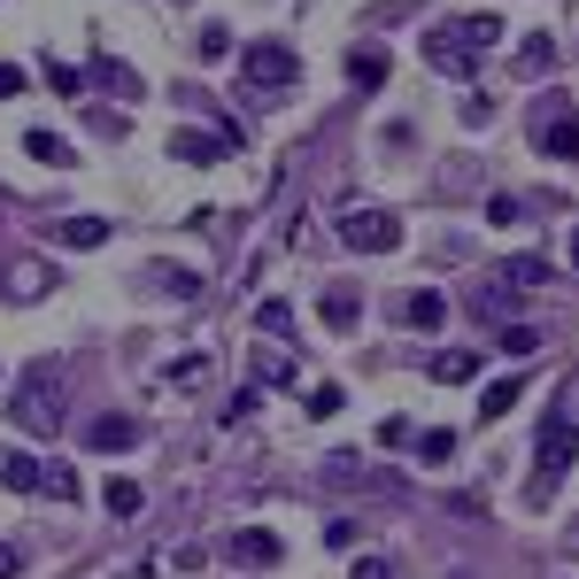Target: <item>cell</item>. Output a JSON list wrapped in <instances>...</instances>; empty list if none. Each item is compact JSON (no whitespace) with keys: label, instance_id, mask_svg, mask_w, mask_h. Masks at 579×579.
<instances>
[{"label":"cell","instance_id":"cell-1","mask_svg":"<svg viewBox=\"0 0 579 579\" xmlns=\"http://www.w3.org/2000/svg\"><path fill=\"white\" fill-rule=\"evenodd\" d=\"M486 47H503V16H494V9H479V16H456V24H433V32H426V62H433L441 77H471Z\"/></svg>","mask_w":579,"mask_h":579},{"label":"cell","instance_id":"cell-2","mask_svg":"<svg viewBox=\"0 0 579 579\" xmlns=\"http://www.w3.org/2000/svg\"><path fill=\"white\" fill-rule=\"evenodd\" d=\"M9 418H16V433H32V441L62 433V371H54V364H32V371L16 379Z\"/></svg>","mask_w":579,"mask_h":579},{"label":"cell","instance_id":"cell-3","mask_svg":"<svg viewBox=\"0 0 579 579\" xmlns=\"http://www.w3.org/2000/svg\"><path fill=\"white\" fill-rule=\"evenodd\" d=\"M526 132H533V147H541V155L579 162V116H571V101H564V94H541V101H533V116H526Z\"/></svg>","mask_w":579,"mask_h":579},{"label":"cell","instance_id":"cell-4","mask_svg":"<svg viewBox=\"0 0 579 579\" xmlns=\"http://www.w3.org/2000/svg\"><path fill=\"white\" fill-rule=\"evenodd\" d=\"M239 77H247V94H286L294 77H301V54L279 47V39H256V47L239 54Z\"/></svg>","mask_w":579,"mask_h":579},{"label":"cell","instance_id":"cell-5","mask_svg":"<svg viewBox=\"0 0 579 579\" xmlns=\"http://www.w3.org/2000/svg\"><path fill=\"white\" fill-rule=\"evenodd\" d=\"M341 239L356 247V256H394V247H402V217L394 209H348Z\"/></svg>","mask_w":579,"mask_h":579},{"label":"cell","instance_id":"cell-6","mask_svg":"<svg viewBox=\"0 0 579 579\" xmlns=\"http://www.w3.org/2000/svg\"><path fill=\"white\" fill-rule=\"evenodd\" d=\"M224 564L232 571H279L286 564V541L271 526H239V533H224Z\"/></svg>","mask_w":579,"mask_h":579},{"label":"cell","instance_id":"cell-7","mask_svg":"<svg viewBox=\"0 0 579 579\" xmlns=\"http://www.w3.org/2000/svg\"><path fill=\"white\" fill-rule=\"evenodd\" d=\"M533 456H541V479L571 471V464H579V418H541V433H533Z\"/></svg>","mask_w":579,"mask_h":579},{"label":"cell","instance_id":"cell-8","mask_svg":"<svg viewBox=\"0 0 579 579\" xmlns=\"http://www.w3.org/2000/svg\"><path fill=\"white\" fill-rule=\"evenodd\" d=\"M0 294H9V301H39V294H54V263H39V256L0 263Z\"/></svg>","mask_w":579,"mask_h":579},{"label":"cell","instance_id":"cell-9","mask_svg":"<svg viewBox=\"0 0 579 579\" xmlns=\"http://www.w3.org/2000/svg\"><path fill=\"white\" fill-rule=\"evenodd\" d=\"M139 286H155L162 301H194V294H201V271H194V263H147Z\"/></svg>","mask_w":579,"mask_h":579},{"label":"cell","instance_id":"cell-10","mask_svg":"<svg viewBox=\"0 0 579 579\" xmlns=\"http://www.w3.org/2000/svg\"><path fill=\"white\" fill-rule=\"evenodd\" d=\"M86 448H94V456H124V448H139V418H94Z\"/></svg>","mask_w":579,"mask_h":579},{"label":"cell","instance_id":"cell-11","mask_svg":"<svg viewBox=\"0 0 579 579\" xmlns=\"http://www.w3.org/2000/svg\"><path fill=\"white\" fill-rule=\"evenodd\" d=\"M0 486H9V494H32V486H39V456L16 448V441H0Z\"/></svg>","mask_w":579,"mask_h":579},{"label":"cell","instance_id":"cell-12","mask_svg":"<svg viewBox=\"0 0 579 579\" xmlns=\"http://www.w3.org/2000/svg\"><path fill=\"white\" fill-rule=\"evenodd\" d=\"M549 279H556L549 256H503L494 263V286H549Z\"/></svg>","mask_w":579,"mask_h":579},{"label":"cell","instance_id":"cell-13","mask_svg":"<svg viewBox=\"0 0 579 579\" xmlns=\"http://www.w3.org/2000/svg\"><path fill=\"white\" fill-rule=\"evenodd\" d=\"M224 147H232L224 132H186V124L171 132V155H178V162H224Z\"/></svg>","mask_w":579,"mask_h":579},{"label":"cell","instance_id":"cell-14","mask_svg":"<svg viewBox=\"0 0 579 579\" xmlns=\"http://www.w3.org/2000/svg\"><path fill=\"white\" fill-rule=\"evenodd\" d=\"M518 402H526V379H486V386H479V418L494 426V418H510Z\"/></svg>","mask_w":579,"mask_h":579},{"label":"cell","instance_id":"cell-15","mask_svg":"<svg viewBox=\"0 0 579 579\" xmlns=\"http://www.w3.org/2000/svg\"><path fill=\"white\" fill-rule=\"evenodd\" d=\"M317 317L333 324V333H356V324H364V301H356V286H333V294L317 301Z\"/></svg>","mask_w":579,"mask_h":579},{"label":"cell","instance_id":"cell-16","mask_svg":"<svg viewBox=\"0 0 579 579\" xmlns=\"http://www.w3.org/2000/svg\"><path fill=\"white\" fill-rule=\"evenodd\" d=\"M426 371H433L441 386H471V379H479V356H471V348H448V356H433Z\"/></svg>","mask_w":579,"mask_h":579},{"label":"cell","instance_id":"cell-17","mask_svg":"<svg viewBox=\"0 0 579 579\" xmlns=\"http://www.w3.org/2000/svg\"><path fill=\"white\" fill-rule=\"evenodd\" d=\"M94 77H101V86H109V94H124V101H139V70H132V62H116V54H94Z\"/></svg>","mask_w":579,"mask_h":579},{"label":"cell","instance_id":"cell-18","mask_svg":"<svg viewBox=\"0 0 579 579\" xmlns=\"http://www.w3.org/2000/svg\"><path fill=\"white\" fill-rule=\"evenodd\" d=\"M24 147H32V162H62V171L77 162V147H70L62 132H47V124H39V132H24Z\"/></svg>","mask_w":579,"mask_h":579},{"label":"cell","instance_id":"cell-19","mask_svg":"<svg viewBox=\"0 0 579 579\" xmlns=\"http://www.w3.org/2000/svg\"><path fill=\"white\" fill-rule=\"evenodd\" d=\"M549 62H556V39H549V32L518 39V77H549Z\"/></svg>","mask_w":579,"mask_h":579},{"label":"cell","instance_id":"cell-20","mask_svg":"<svg viewBox=\"0 0 579 579\" xmlns=\"http://www.w3.org/2000/svg\"><path fill=\"white\" fill-rule=\"evenodd\" d=\"M348 77H356L364 94H379V86H386V54H379V47H356V54H348Z\"/></svg>","mask_w":579,"mask_h":579},{"label":"cell","instance_id":"cell-21","mask_svg":"<svg viewBox=\"0 0 579 579\" xmlns=\"http://www.w3.org/2000/svg\"><path fill=\"white\" fill-rule=\"evenodd\" d=\"M54 232H62V247H101L109 239V217H62Z\"/></svg>","mask_w":579,"mask_h":579},{"label":"cell","instance_id":"cell-22","mask_svg":"<svg viewBox=\"0 0 579 579\" xmlns=\"http://www.w3.org/2000/svg\"><path fill=\"white\" fill-rule=\"evenodd\" d=\"M101 503H109V518H139V510H147V494H139L132 479H109V486H101Z\"/></svg>","mask_w":579,"mask_h":579},{"label":"cell","instance_id":"cell-23","mask_svg":"<svg viewBox=\"0 0 579 579\" xmlns=\"http://www.w3.org/2000/svg\"><path fill=\"white\" fill-rule=\"evenodd\" d=\"M39 494H54V503H77L86 486H77V471H70V464H39Z\"/></svg>","mask_w":579,"mask_h":579},{"label":"cell","instance_id":"cell-24","mask_svg":"<svg viewBox=\"0 0 579 579\" xmlns=\"http://www.w3.org/2000/svg\"><path fill=\"white\" fill-rule=\"evenodd\" d=\"M409 448H418L426 464H448V456H456V433H448V426H433V433H409Z\"/></svg>","mask_w":579,"mask_h":579},{"label":"cell","instance_id":"cell-25","mask_svg":"<svg viewBox=\"0 0 579 579\" xmlns=\"http://www.w3.org/2000/svg\"><path fill=\"white\" fill-rule=\"evenodd\" d=\"M402 317H409V324H426V333H433V324L448 317V301H441V294H409V301H402Z\"/></svg>","mask_w":579,"mask_h":579},{"label":"cell","instance_id":"cell-26","mask_svg":"<svg viewBox=\"0 0 579 579\" xmlns=\"http://www.w3.org/2000/svg\"><path fill=\"white\" fill-rule=\"evenodd\" d=\"M256 324L279 341V333H294V309H286V301H263V309H256Z\"/></svg>","mask_w":579,"mask_h":579},{"label":"cell","instance_id":"cell-27","mask_svg":"<svg viewBox=\"0 0 579 579\" xmlns=\"http://www.w3.org/2000/svg\"><path fill=\"white\" fill-rule=\"evenodd\" d=\"M232 54V32L224 24H201V62H224Z\"/></svg>","mask_w":579,"mask_h":579},{"label":"cell","instance_id":"cell-28","mask_svg":"<svg viewBox=\"0 0 579 579\" xmlns=\"http://www.w3.org/2000/svg\"><path fill=\"white\" fill-rule=\"evenodd\" d=\"M533 348H541L533 324H510V333H503V356H533Z\"/></svg>","mask_w":579,"mask_h":579},{"label":"cell","instance_id":"cell-29","mask_svg":"<svg viewBox=\"0 0 579 579\" xmlns=\"http://www.w3.org/2000/svg\"><path fill=\"white\" fill-rule=\"evenodd\" d=\"M209 379V356H186V364H171V386H201Z\"/></svg>","mask_w":579,"mask_h":579},{"label":"cell","instance_id":"cell-30","mask_svg":"<svg viewBox=\"0 0 579 579\" xmlns=\"http://www.w3.org/2000/svg\"><path fill=\"white\" fill-rule=\"evenodd\" d=\"M47 86H54V94H77V86H86V77H77V70H70V62L54 54V62H47Z\"/></svg>","mask_w":579,"mask_h":579},{"label":"cell","instance_id":"cell-31","mask_svg":"<svg viewBox=\"0 0 579 579\" xmlns=\"http://www.w3.org/2000/svg\"><path fill=\"white\" fill-rule=\"evenodd\" d=\"M409 433H418L409 418H386V426H379V441H386V448H409Z\"/></svg>","mask_w":579,"mask_h":579},{"label":"cell","instance_id":"cell-32","mask_svg":"<svg viewBox=\"0 0 579 579\" xmlns=\"http://www.w3.org/2000/svg\"><path fill=\"white\" fill-rule=\"evenodd\" d=\"M348 579H394V564H386V556H356V571H348Z\"/></svg>","mask_w":579,"mask_h":579},{"label":"cell","instance_id":"cell-33","mask_svg":"<svg viewBox=\"0 0 579 579\" xmlns=\"http://www.w3.org/2000/svg\"><path fill=\"white\" fill-rule=\"evenodd\" d=\"M16 94H24V70H16V62H0V101H16Z\"/></svg>","mask_w":579,"mask_h":579},{"label":"cell","instance_id":"cell-34","mask_svg":"<svg viewBox=\"0 0 579 579\" xmlns=\"http://www.w3.org/2000/svg\"><path fill=\"white\" fill-rule=\"evenodd\" d=\"M16 571H24V556H16L9 541H0V579H16Z\"/></svg>","mask_w":579,"mask_h":579},{"label":"cell","instance_id":"cell-35","mask_svg":"<svg viewBox=\"0 0 579 579\" xmlns=\"http://www.w3.org/2000/svg\"><path fill=\"white\" fill-rule=\"evenodd\" d=\"M571 263H579V232H571Z\"/></svg>","mask_w":579,"mask_h":579}]
</instances>
